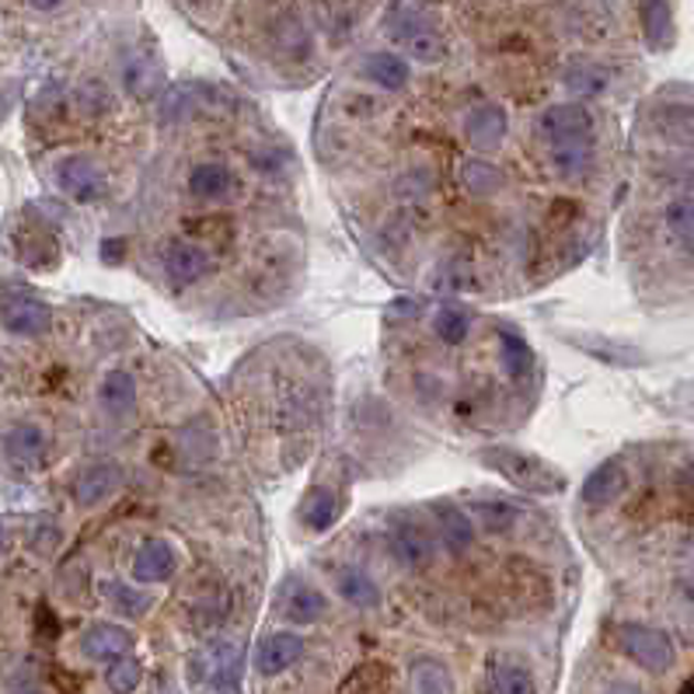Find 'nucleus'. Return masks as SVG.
Segmentation results:
<instances>
[{"label": "nucleus", "mask_w": 694, "mask_h": 694, "mask_svg": "<svg viewBox=\"0 0 694 694\" xmlns=\"http://www.w3.org/2000/svg\"><path fill=\"white\" fill-rule=\"evenodd\" d=\"M461 181L472 196H493V192L503 189L506 178L496 165H488V161H467V165L461 168Z\"/></svg>", "instance_id": "obj_28"}, {"label": "nucleus", "mask_w": 694, "mask_h": 694, "mask_svg": "<svg viewBox=\"0 0 694 694\" xmlns=\"http://www.w3.org/2000/svg\"><path fill=\"white\" fill-rule=\"evenodd\" d=\"M122 77H126V88L136 98H151L161 85V70H157V64L151 56H133L126 64V70H122Z\"/></svg>", "instance_id": "obj_30"}, {"label": "nucleus", "mask_w": 694, "mask_h": 694, "mask_svg": "<svg viewBox=\"0 0 694 694\" xmlns=\"http://www.w3.org/2000/svg\"><path fill=\"white\" fill-rule=\"evenodd\" d=\"M538 133L548 147L551 168L565 178H576L594 165V115L580 101L551 106L538 119Z\"/></svg>", "instance_id": "obj_1"}, {"label": "nucleus", "mask_w": 694, "mask_h": 694, "mask_svg": "<svg viewBox=\"0 0 694 694\" xmlns=\"http://www.w3.org/2000/svg\"><path fill=\"white\" fill-rule=\"evenodd\" d=\"M506 130H509L506 112L493 106V101H482V106H475L464 115V140L475 151H496L506 140Z\"/></svg>", "instance_id": "obj_5"}, {"label": "nucleus", "mask_w": 694, "mask_h": 694, "mask_svg": "<svg viewBox=\"0 0 694 694\" xmlns=\"http://www.w3.org/2000/svg\"><path fill=\"white\" fill-rule=\"evenodd\" d=\"M628 488V472L618 458H610L604 464H597L590 478L583 482V503L586 506H610L615 499H621V493Z\"/></svg>", "instance_id": "obj_11"}, {"label": "nucleus", "mask_w": 694, "mask_h": 694, "mask_svg": "<svg viewBox=\"0 0 694 694\" xmlns=\"http://www.w3.org/2000/svg\"><path fill=\"white\" fill-rule=\"evenodd\" d=\"M639 22L642 35L652 53H660L673 43V11L670 0H639Z\"/></svg>", "instance_id": "obj_18"}, {"label": "nucleus", "mask_w": 694, "mask_h": 694, "mask_svg": "<svg viewBox=\"0 0 694 694\" xmlns=\"http://www.w3.org/2000/svg\"><path fill=\"white\" fill-rule=\"evenodd\" d=\"M433 332L447 345H458V342L467 339V332H472V315H467L464 308H458V304H447V308H440L437 318H433Z\"/></svg>", "instance_id": "obj_29"}, {"label": "nucleus", "mask_w": 694, "mask_h": 694, "mask_svg": "<svg viewBox=\"0 0 694 694\" xmlns=\"http://www.w3.org/2000/svg\"><path fill=\"white\" fill-rule=\"evenodd\" d=\"M25 694H35V691H25Z\"/></svg>", "instance_id": "obj_42"}, {"label": "nucleus", "mask_w": 694, "mask_h": 694, "mask_svg": "<svg viewBox=\"0 0 694 694\" xmlns=\"http://www.w3.org/2000/svg\"><path fill=\"white\" fill-rule=\"evenodd\" d=\"M573 342L583 345V350H586L590 356L604 360L607 366H639V363H646V353L636 350V345H628V342H615V339H601V342L573 339Z\"/></svg>", "instance_id": "obj_25"}, {"label": "nucleus", "mask_w": 694, "mask_h": 694, "mask_svg": "<svg viewBox=\"0 0 694 694\" xmlns=\"http://www.w3.org/2000/svg\"><path fill=\"white\" fill-rule=\"evenodd\" d=\"M0 119H4V101H0Z\"/></svg>", "instance_id": "obj_41"}, {"label": "nucleus", "mask_w": 694, "mask_h": 694, "mask_svg": "<svg viewBox=\"0 0 694 694\" xmlns=\"http://www.w3.org/2000/svg\"><path fill=\"white\" fill-rule=\"evenodd\" d=\"M405 53L419 59V64H440L447 46H443V38L430 29H416V32H408L405 35Z\"/></svg>", "instance_id": "obj_32"}, {"label": "nucleus", "mask_w": 694, "mask_h": 694, "mask_svg": "<svg viewBox=\"0 0 694 694\" xmlns=\"http://www.w3.org/2000/svg\"><path fill=\"white\" fill-rule=\"evenodd\" d=\"M29 4H32L35 11H53V8L64 4V0H29Z\"/></svg>", "instance_id": "obj_39"}, {"label": "nucleus", "mask_w": 694, "mask_h": 694, "mask_svg": "<svg viewBox=\"0 0 694 694\" xmlns=\"http://www.w3.org/2000/svg\"><path fill=\"white\" fill-rule=\"evenodd\" d=\"M478 517H482L485 530H493V535H503V530H509V527L517 524L514 506H506V503H482L478 506Z\"/></svg>", "instance_id": "obj_36"}, {"label": "nucleus", "mask_w": 694, "mask_h": 694, "mask_svg": "<svg viewBox=\"0 0 694 694\" xmlns=\"http://www.w3.org/2000/svg\"><path fill=\"white\" fill-rule=\"evenodd\" d=\"M210 252L199 249L192 241H172L165 249V273L178 287H189V283L202 279L210 273Z\"/></svg>", "instance_id": "obj_9"}, {"label": "nucleus", "mask_w": 694, "mask_h": 694, "mask_svg": "<svg viewBox=\"0 0 694 694\" xmlns=\"http://www.w3.org/2000/svg\"><path fill=\"white\" fill-rule=\"evenodd\" d=\"M130 649H133V636L122 625H112V621H98L85 631V636H80V652L95 663L122 660V657H130Z\"/></svg>", "instance_id": "obj_6"}, {"label": "nucleus", "mask_w": 694, "mask_h": 694, "mask_svg": "<svg viewBox=\"0 0 694 694\" xmlns=\"http://www.w3.org/2000/svg\"><path fill=\"white\" fill-rule=\"evenodd\" d=\"M106 684L112 694H133L140 684H144V667H140V660H133V657L112 660L106 670Z\"/></svg>", "instance_id": "obj_31"}, {"label": "nucleus", "mask_w": 694, "mask_h": 694, "mask_svg": "<svg viewBox=\"0 0 694 694\" xmlns=\"http://www.w3.org/2000/svg\"><path fill=\"white\" fill-rule=\"evenodd\" d=\"M615 639L625 657L636 667H642L646 673H667L673 663H678V649H673V639L663 628L628 621V625H618Z\"/></svg>", "instance_id": "obj_3"}, {"label": "nucleus", "mask_w": 694, "mask_h": 694, "mask_svg": "<svg viewBox=\"0 0 694 694\" xmlns=\"http://www.w3.org/2000/svg\"><path fill=\"white\" fill-rule=\"evenodd\" d=\"M115 485H119V467L115 464H109V461L91 464L77 475L74 499H77V506H98L101 499H109L115 493Z\"/></svg>", "instance_id": "obj_15"}, {"label": "nucleus", "mask_w": 694, "mask_h": 694, "mask_svg": "<svg viewBox=\"0 0 694 694\" xmlns=\"http://www.w3.org/2000/svg\"><path fill=\"white\" fill-rule=\"evenodd\" d=\"M300 657H304L300 636H294V631H273L255 649V670L262 678H276V673L290 670Z\"/></svg>", "instance_id": "obj_8"}, {"label": "nucleus", "mask_w": 694, "mask_h": 694, "mask_svg": "<svg viewBox=\"0 0 694 694\" xmlns=\"http://www.w3.org/2000/svg\"><path fill=\"white\" fill-rule=\"evenodd\" d=\"M565 88L576 95H601L607 88V74L594 64H576L565 74Z\"/></svg>", "instance_id": "obj_35"}, {"label": "nucleus", "mask_w": 694, "mask_h": 694, "mask_svg": "<svg viewBox=\"0 0 694 694\" xmlns=\"http://www.w3.org/2000/svg\"><path fill=\"white\" fill-rule=\"evenodd\" d=\"M663 223L684 262L694 265V199H670L663 210Z\"/></svg>", "instance_id": "obj_19"}, {"label": "nucleus", "mask_w": 694, "mask_h": 694, "mask_svg": "<svg viewBox=\"0 0 694 694\" xmlns=\"http://www.w3.org/2000/svg\"><path fill=\"white\" fill-rule=\"evenodd\" d=\"M324 594H318L315 586L308 583H297L287 597H283V618L290 625H315L324 618Z\"/></svg>", "instance_id": "obj_20"}, {"label": "nucleus", "mask_w": 694, "mask_h": 694, "mask_svg": "<svg viewBox=\"0 0 694 694\" xmlns=\"http://www.w3.org/2000/svg\"><path fill=\"white\" fill-rule=\"evenodd\" d=\"M136 398V384L126 371H109L106 381H101V405L109 408L112 416H122L133 408Z\"/></svg>", "instance_id": "obj_27"}, {"label": "nucleus", "mask_w": 694, "mask_h": 694, "mask_svg": "<svg viewBox=\"0 0 694 694\" xmlns=\"http://www.w3.org/2000/svg\"><path fill=\"white\" fill-rule=\"evenodd\" d=\"M366 77L381 85L384 91H401L408 85V64L395 53H374L366 59Z\"/></svg>", "instance_id": "obj_23"}, {"label": "nucleus", "mask_w": 694, "mask_h": 694, "mask_svg": "<svg viewBox=\"0 0 694 694\" xmlns=\"http://www.w3.org/2000/svg\"><path fill=\"white\" fill-rule=\"evenodd\" d=\"M488 694H538L535 673L514 657L488 660Z\"/></svg>", "instance_id": "obj_13"}, {"label": "nucleus", "mask_w": 694, "mask_h": 694, "mask_svg": "<svg viewBox=\"0 0 694 694\" xmlns=\"http://www.w3.org/2000/svg\"><path fill=\"white\" fill-rule=\"evenodd\" d=\"M178 569V551L168 541H147L133 555V580L136 583H168Z\"/></svg>", "instance_id": "obj_12"}, {"label": "nucleus", "mask_w": 694, "mask_h": 694, "mask_svg": "<svg viewBox=\"0 0 694 694\" xmlns=\"http://www.w3.org/2000/svg\"><path fill=\"white\" fill-rule=\"evenodd\" d=\"M234 189V175L223 165H196L189 175V192L196 199H223Z\"/></svg>", "instance_id": "obj_22"}, {"label": "nucleus", "mask_w": 694, "mask_h": 694, "mask_svg": "<svg viewBox=\"0 0 694 694\" xmlns=\"http://www.w3.org/2000/svg\"><path fill=\"white\" fill-rule=\"evenodd\" d=\"M339 517V499L332 488L315 485L308 496L300 499V524L308 530H329Z\"/></svg>", "instance_id": "obj_21"}, {"label": "nucleus", "mask_w": 694, "mask_h": 694, "mask_svg": "<svg viewBox=\"0 0 694 694\" xmlns=\"http://www.w3.org/2000/svg\"><path fill=\"white\" fill-rule=\"evenodd\" d=\"M408 694H458L454 673L433 657H419L408 663Z\"/></svg>", "instance_id": "obj_14"}, {"label": "nucleus", "mask_w": 694, "mask_h": 694, "mask_svg": "<svg viewBox=\"0 0 694 694\" xmlns=\"http://www.w3.org/2000/svg\"><path fill=\"white\" fill-rule=\"evenodd\" d=\"M392 551L395 559L405 565V569H426L433 562L437 555V544L433 538L426 535V530L412 520H395L392 524Z\"/></svg>", "instance_id": "obj_7"}, {"label": "nucleus", "mask_w": 694, "mask_h": 694, "mask_svg": "<svg viewBox=\"0 0 694 694\" xmlns=\"http://www.w3.org/2000/svg\"><path fill=\"white\" fill-rule=\"evenodd\" d=\"M684 493L691 496V503H694V461L684 467Z\"/></svg>", "instance_id": "obj_38"}, {"label": "nucleus", "mask_w": 694, "mask_h": 694, "mask_svg": "<svg viewBox=\"0 0 694 694\" xmlns=\"http://www.w3.org/2000/svg\"><path fill=\"white\" fill-rule=\"evenodd\" d=\"M106 594L115 604L119 615H126V618H140V615H147V610H151V597L147 594H140V590H130L122 583H106Z\"/></svg>", "instance_id": "obj_33"}, {"label": "nucleus", "mask_w": 694, "mask_h": 694, "mask_svg": "<svg viewBox=\"0 0 694 694\" xmlns=\"http://www.w3.org/2000/svg\"><path fill=\"white\" fill-rule=\"evenodd\" d=\"M499 350H503V363H506L509 377H524L530 371V363H535V356H530V350H527V342L520 335H514V332H503Z\"/></svg>", "instance_id": "obj_34"}, {"label": "nucleus", "mask_w": 694, "mask_h": 694, "mask_svg": "<svg viewBox=\"0 0 694 694\" xmlns=\"http://www.w3.org/2000/svg\"><path fill=\"white\" fill-rule=\"evenodd\" d=\"M0 321H4V329L14 332V335H46L49 324H53V315L43 300H32V297H18V300H8L4 308H0Z\"/></svg>", "instance_id": "obj_10"}, {"label": "nucleus", "mask_w": 694, "mask_h": 694, "mask_svg": "<svg viewBox=\"0 0 694 694\" xmlns=\"http://www.w3.org/2000/svg\"><path fill=\"white\" fill-rule=\"evenodd\" d=\"M433 520H437V530H440V541L451 548L454 555H461V551L472 548L475 527H472V520H467L464 509H458L451 503H437L433 506Z\"/></svg>", "instance_id": "obj_17"}, {"label": "nucleus", "mask_w": 694, "mask_h": 694, "mask_svg": "<svg viewBox=\"0 0 694 694\" xmlns=\"http://www.w3.org/2000/svg\"><path fill=\"white\" fill-rule=\"evenodd\" d=\"M4 454L18 467H35L46 458V433L32 422H18L14 430H8V437H4Z\"/></svg>", "instance_id": "obj_16"}, {"label": "nucleus", "mask_w": 694, "mask_h": 694, "mask_svg": "<svg viewBox=\"0 0 694 694\" xmlns=\"http://www.w3.org/2000/svg\"><path fill=\"white\" fill-rule=\"evenodd\" d=\"M604 694H646L639 684H628V681H618V684H610Z\"/></svg>", "instance_id": "obj_37"}, {"label": "nucleus", "mask_w": 694, "mask_h": 694, "mask_svg": "<svg viewBox=\"0 0 694 694\" xmlns=\"http://www.w3.org/2000/svg\"><path fill=\"white\" fill-rule=\"evenodd\" d=\"M335 590L342 594V601H350L353 607H377L381 604L377 583L366 573H360V569H345V573H339Z\"/></svg>", "instance_id": "obj_24"}, {"label": "nucleus", "mask_w": 694, "mask_h": 694, "mask_svg": "<svg viewBox=\"0 0 694 694\" xmlns=\"http://www.w3.org/2000/svg\"><path fill=\"white\" fill-rule=\"evenodd\" d=\"M482 464L535 496H555L565 488V475L559 467H551L548 461L527 454V451H517V447H488L482 454Z\"/></svg>", "instance_id": "obj_2"}, {"label": "nucleus", "mask_w": 694, "mask_h": 694, "mask_svg": "<svg viewBox=\"0 0 694 694\" xmlns=\"http://www.w3.org/2000/svg\"><path fill=\"white\" fill-rule=\"evenodd\" d=\"M0 551H4V527H0Z\"/></svg>", "instance_id": "obj_40"}, {"label": "nucleus", "mask_w": 694, "mask_h": 694, "mask_svg": "<svg viewBox=\"0 0 694 694\" xmlns=\"http://www.w3.org/2000/svg\"><path fill=\"white\" fill-rule=\"evenodd\" d=\"M56 181H59V189H64V196H70L74 202H98L101 192H106V172L85 154L59 161Z\"/></svg>", "instance_id": "obj_4"}, {"label": "nucleus", "mask_w": 694, "mask_h": 694, "mask_svg": "<svg viewBox=\"0 0 694 694\" xmlns=\"http://www.w3.org/2000/svg\"><path fill=\"white\" fill-rule=\"evenodd\" d=\"M210 678H213V694H241V660L231 642L217 646Z\"/></svg>", "instance_id": "obj_26"}]
</instances>
